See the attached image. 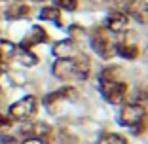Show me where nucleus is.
Returning a JSON list of instances; mask_svg holds the SVG:
<instances>
[{
	"mask_svg": "<svg viewBox=\"0 0 148 144\" xmlns=\"http://www.w3.org/2000/svg\"><path fill=\"white\" fill-rule=\"evenodd\" d=\"M51 72L59 80H87L89 76V59L84 53L70 59H57Z\"/></svg>",
	"mask_w": 148,
	"mask_h": 144,
	"instance_id": "f257e3e1",
	"label": "nucleus"
},
{
	"mask_svg": "<svg viewBox=\"0 0 148 144\" xmlns=\"http://www.w3.org/2000/svg\"><path fill=\"white\" fill-rule=\"evenodd\" d=\"M118 121H120V125L129 127L135 135H143L148 129V112L140 102L133 100V102H127L122 106Z\"/></svg>",
	"mask_w": 148,
	"mask_h": 144,
	"instance_id": "f03ea898",
	"label": "nucleus"
},
{
	"mask_svg": "<svg viewBox=\"0 0 148 144\" xmlns=\"http://www.w3.org/2000/svg\"><path fill=\"white\" fill-rule=\"evenodd\" d=\"M116 68H106L99 76V87L101 95L108 100L110 104H120L127 95V83L120 82L116 76Z\"/></svg>",
	"mask_w": 148,
	"mask_h": 144,
	"instance_id": "7ed1b4c3",
	"label": "nucleus"
},
{
	"mask_svg": "<svg viewBox=\"0 0 148 144\" xmlns=\"http://www.w3.org/2000/svg\"><path fill=\"white\" fill-rule=\"evenodd\" d=\"M89 42H91L93 51L99 57H103V59H110L112 55H116V42L108 34V31L103 29V27H99V29H95L91 32Z\"/></svg>",
	"mask_w": 148,
	"mask_h": 144,
	"instance_id": "20e7f679",
	"label": "nucleus"
},
{
	"mask_svg": "<svg viewBox=\"0 0 148 144\" xmlns=\"http://www.w3.org/2000/svg\"><path fill=\"white\" fill-rule=\"evenodd\" d=\"M36 110H38V100H36V97H32V95L23 97L21 100H17V102H13V104L10 106V119L27 121V119H31L36 114Z\"/></svg>",
	"mask_w": 148,
	"mask_h": 144,
	"instance_id": "39448f33",
	"label": "nucleus"
},
{
	"mask_svg": "<svg viewBox=\"0 0 148 144\" xmlns=\"http://www.w3.org/2000/svg\"><path fill=\"white\" fill-rule=\"evenodd\" d=\"M106 31L114 32V34H122V32L129 31V17L122 12H114L106 19Z\"/></svg>",
	"mask_w": 148,
	"mask_h": 144,
	"instance_id": "423d86ee",
	"label": "nucleus"
},
{
	"mask_svg": "<svg viewBox=\"0 0 148 144\" xmlns=\"http://www.w3.org/2000/svg\"><path fill=\"white\" fill-rule=\"evenodd\" d=\"M53 53H55V57H59V59H70V57H78L80 49L76 48V44H74L72 40H63V42H59V44L53 48Z\"/></svg>",
	"mask_w": 148,
	"mask_h": 144,
	"instance_id": "0eeeda50",
	"label": "nucleus"
},
{
	"mask_svg": "<svg viewBox=\"0 0 148 144\" xmlns=\"http://www.w3.org/2000/svg\"><path fill=\"white\" fill-rule=\"evenodd\" d=\"M48 42V32L44 31L42 27H32L31 34H27V38L21 42V49H31L32 46Z\"/></svg>",
	"mask_w": 148,
	"mask_h": 144,
	"instance_id": "6e6552de",
	"label": "nucleus"
},
{
	"mask_svg": "<svg viewBox=\"0 0 148 144\" xmlns=\"http://www.w3.org/2000/svg\"><path fill=\"white\" fill-rule=\"evenodd\" d=\"M127 10L140 23H144L148 19V12H146V6H144V0H131L129 4H127Z\"/></svg>",
	"mask_w": 148,
	"mask_h": 144,
	"instance_id": "1a4fd4ad",
	"label": "nucleus"
},
{
	"mask_svg": "<svg viewBox=\"0 0 148 144\" xmlns=\"http://www.w3.org/2000/svg\"><path fill=\"white\" fill-rule=\"evenodd\" d=\"M97 144H127V139L118 133H103L97 139Z\"/></svg>",
	"mask_w": 148,
	"mask_h": 144,
	"instance_id": "9d476101",
	"label": "nucleus"
},
{
	"mask_svg": "<svg viewBox=\"0 0 148 144\" xmlns=\"http://www.w3.org/2000/svg\"><path fill=\"white\" fill-rule=\"evenodd\" d=\"M40 17L46 19V21H53V23H57V25H61V12H59L57 6H48V8H44L42 12H40Z\"/></svg>",
	"mask_w": 148,
	"mask_h": 144,
	"instance_id": "9b49d317",
	"label": "nucleus"
},
{
	"mask_svg": "<svg viewBox=\"0 0 148 144\" xmlns=\"http://www.w3.org/2000/svg\"><path fill=\"white\" fill-rule=\"evenodd\" d=\"M15 55H17V61L25 66H34L38 63V57L31 53V49H19V51H15Z\"/></svg>",
	"mask_w": 148,
	"mask_h": 144,
	"instance_id": "f8f14e48",
	"label": "nucleus"
},
{
	"mask_svg": "<svg viewBox=\"0 0 148 144\" xmlns=\"http://www.w3.org/2000/svg\"><path fill=\"white\" fill-rule=\"evenodd\" d=\"M29 12H31L29 6H25V4H13L12 8H8L6 17H8V19H21V17H25Z\"/></svg>",
	"mask_w": 148,
	"mask_h": 144,
	"instance_id": "ddd939ff",
	"label": "nucleus"
},
{
	"mask_svg": "<svg viewBox=\"0 0 148 144\" xmlns=\"http://www.w3.org/2000/svg\"><path fill=\"white\" fill-rule=\"evenodd\" d=\"M116 53L125 57V59H135L139 55V49H137V46L131 44H116Z\"/></svg>",
	"mask_w": 148,
	"mask_h": 144,
	"instance_id": "4468645a",
	"label": "nucleus"
},
{
	"mask_svg": "<svg viewBox=\"0 0 148 144\" xmlns=\"http://www.w3.org/2000/svg\"><path fill=\"white\" fill-rule=\"evenodd\" d=\"M57 8H63L66 12H74V10L78 8V0H55Z\"/></svg>",
	"mask_w": 148,
	"mask_h": 144,
	"instance_id": "2eb2a0df",
	"label": "nucleus"
},
{
	"mask_svg": "<svg viewBox=\"0 0 148 144\" xmlns=\"http://www.w3.org/2000/svg\"><path fill=\"white\" fill-rule=\"evenodd\" d=\"M23 144H48L44 139H25Z\"/></svg>",
	"mask_w": 148,
	"mask_h": 144,
	"instance_id": "dca6fc26",
	"label": "nucleus"
},
{
	"mask_svg": "<svg viewBox=\"0 0 148 144\" xmlns=\"http://www.w3.org/2000/svg\"><path fill=\"white\" fill-rule=\"evenodd\" d=\"M10 125H12V119H10V118H4V116H0V129L10 127Z\"/></svg>",
	"mask_w": 148,
	"mask_h": 144,
	"instance_id": "f3484780",
	"label": "nucleus"
}]
</instances>
